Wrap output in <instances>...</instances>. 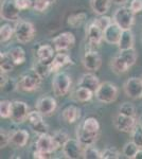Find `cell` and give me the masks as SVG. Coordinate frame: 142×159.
Wrapping results in <instances>:
<instances>
[{"label":"cell","instance_id":"1","mask_svg":"<svg viewBox=\"0 0 142 159\" xmlns=\"http://www.w3.org/2000/svg\"><path fill=\"white\" fill-rule=\"evenodd\" d=\"M43 80L33 69H31L20 75L17 82V89L22 92H33L39 88Z\"/></svg>","mask_w":142,"mask_h":159},{"label":"cell","instance_id":"2","mask_svg":"<svg viewBox=\"0 0 142 159\" xmlns=\"http://www.w3.org/2000/svg\"><path fill=\"white\" fill-rule=\"evenodd\" d=\"M71 76L65 71H58L54 74L52 80V90L54 96L63 98L67 96L71 88Z\"/></svg>","mask_w":142,"mask_h":159},{"label":"cell","instance_id":"3","mask_svg":"<svg viewBox=\"0 0 142 159\" xmlns=\"http://www.w3.org/2000/svg\"><path fill=\"white\" fill-rule=\"evenodd\" d=\"M119 89L116 84L112 82H103L100 84L99 88L94 92V96L99 102L103 104H112L117 100Z\"/></svg>","mask_w":142,"mask_h":159},{"label":"cell","instance_id":"4","mask_svg":"<svg viewBox=\"0 0 142 159\" xmlns=\"http://www.w3.org/2000/svg\"><path fill=\"white\" fill-rule=\"evenodd\" d=\"M15 34L17 42L20 43H28L32 42L33 38L35 36V27L31 21L27 20H19L16 22L14 27Z\"/></svg>","mask_w":142,"mask_h":159},{"label":"cell","instance_id":"5","mask_svg":"<svg viewBox=\"0 0 142 159\" xmlns=\"http://www.w3.org/2000/svg\"><path fill=\"white\" fill-rule=\"evenodd\" d=\"M112 20L123 30L131 29L135 24V13L130 9V7L122 6L118 7L113 13Z\"/></svg>","mask_w":142,"mask_h":159},{"label":"cell","instance_id":"6","mask_svg":"<svg viewBox=\"0 0 142 159\" xmlns=\"http://www.w3.org/2000/svg\"><path fill=\"white\" fill-rule=\"evenodd\" d=\"M52 45L54 49L58 51V52L68 51L72 49L76 45V36L70 31L59 33L52 39Z\"/></svg>","mask_w":142,"mask_h":159},{"label":"cell","instance_id":"7","mask_svg":"<svg viewBox=\"0 0 142 159\" xmlns=\"http://www.w3.org/2000/svg\"><path fill=\"white\" fill-rule=\"evenodd\" d=\"M29 105L24 101L15 100L12 103V110L10 119L16 124H20L27 121L28 116H29Z\"/></svg>","mask_w":142,"mask_h":159},{"label":"cell","instance_id":"8","mask_svg":"<svg viewBox=\"0 0 142 159\" xmlns=\"http://www.w3.org/2000/svg\"><path fill=\"white\" fill-rule=\"evenodd\" d=\"M44 117L45 116H44L42 112H39L36 109L29 112V116H28L27 119V121L30 124L32 130L38 136L43 134H47L49 129L47 123L44 121Z\"/></svg>","mask_w":142,"mask_h":159},{"label":"cell","instance_id":"9","mask_svg":"<svg viewBox=\"0 0 142 159\" xmlns=\"http://www.w3.org/2000/svg\"><path fill=\"white\" fill-rule=\"evenodd\" d=\"M82 63L86 70L91 71V72H97L100 70L102 66V57L100 53L94 49H88L85 51Z\"/></svg>","mask_w":142,"mask_h":159},{"label":"cell","instance_id":"10","mask_svg":"<svg viewBox=\"0 0 142 159\" xmlns=\"http://www.w3.org/2000/svg\"><path fill=\"white\" fill-rule=\"evenodd\" d=\"M20 10L17 7L16 0H3L0 9V16L7 21H16L19 17Z\"/></svg>","mask_w":142,"mask_h":159},{"label":"cell","instance_id":"11","mask_svg":"<svg viewBox=\"0 0 142 159\" xmlns=\"http://www.w3.org/2000/svg\"><path fill=\"white\" fill-rule=\"evenodd\" d=\"M112 122L116 129L121 133H131L137 125L136 117L126 116V115L120 114V112L116 115Z\"/></svg>","mask_w":142,"mask_h":159},{"label":"cell","instance_id":"12","mask_svg":"<svg viewBox=\"0 0 142 159\" xmlns=\"http://www.w3.org/2000/svg\"><path fill=\"white\" fill-rule=\"evenodd\" d=\"M35 107L45 117H49L55 112L57 108V102L51 96H43L36 101Z\"/></svg>","mask_w":142,"mask_h":159},{"label":"cell","instance_id":"13","mask_svg":"<svg viewBox=\"0 0 142 159\" xmlns=\"http://www.w3.org/2000/svg\"><path fill=\"white\" fill-rule=\"evenodd\" d=\"M62 150H63V153L66 158L77 159V158L83 157L84 145L77 139L69 138L68 141L65 143V145H64Z\"/></svg>","mask_w":142,"mask_h":159},{"label":"cell","instance_id":"14","mask_svg":"<svg viewBox=\"0 0 142 159\" xmlns=\"http://www.w3.org/2000/svg\"><path fill=\"white\" fill-rule=\"evenodd\" d=\"M124 92L131 99L142 98V79L138 76H131L124 83Z\"/></svg>","mask_w":142,"mask_h":159},{"label":"cell","instance_id":"15","mask_svg":"<svg viewBox=\"0 0 142 159\" xmlns=\"http://www.w3.org/2000/svg\"><path fill=\"white\" fill-rule=\"evenodd\" d=\"M103 33H104V31L95 24L94 20L90 21L86 28L87 40H88L89 45L94 46V47L100 46V43H102V40H104L103 39Z\"/></svg>","mask_w":142,"mask_h":159},{"label":"cell","instance_id":"16","mask_svg":"<svg viewBox=\"0 0 142 159\" xmlns=\"http://www.w3.org/2000/svg\"><path fill=\"white\" fill-rule=\"evenodd\" d=\"M123 29L116 24V22H112L106 29L104 30L103 33V39L105 43H109V45H118L120 42L121 35H122Z\"/></svg>","mask_w":142,"mask_h":159},{"label":"cell","instance_id":"17","mask_svg":"<svg viewBox=\"0 0 142 159\" xmlns=\"http://www.w3.org/2000/svg\"><path fill=\"white\" fill-rule=\"evenodd\" d=\"M99 137V133H90L87 132L86 129H84L82 127L81 123L76 126V139L84 145H94L98 140Z\"/></svg>","mask_w":142,"mask_h":159},{"label":"cell","instance_id":"18","mask_svg":"<svg viewBox=\"0 0 142 159\" xmlns=\"http://www.w3.org/2000/svg\"><path fill=\"white\" fill-rule=\"evenodd\" d=\"M55 56V49L51 45L44 43L40 45L36 50V60L46 64H50Z\"/></svg>","mask_w":142,"mask_h":159},{"label":"cell","instance_id":"19","mask_svg":"<svg viewBox=\"0 0 142 159\" xmlns=\"http://www.w3.org/2000/svg\"><path fill=\"white\" fill-rule=\"evenodd\" d=\"M70 64H72V60L67 53H63V52L56 53L53 61L50 63L51 72L52 73L58 72V71H61L62 68L66 67V66L70 65Z\"/></svg>","mask_w":142,"mask_h":159},{"label":"cell","instance_id":"20","mask_svg":"<svg viewBox=\"0 0 142 159\" xmlns=\"http://www.w3.org/2000/svg\"><path fill=\"white\" fill-rule=\"evenodd\" d=\"M82 110L80 107L76 106V105H68L62 111V118L63 120L69 124H73L76 121L81 119Z\"/></svg>","mask_w":142,"mask_h":159},{"label":"cell","instance_id":"21","mask_svg":"<svg viewBox=\"0 0 142 159\" xmlns=\"http://www.w3.org/2000/svg\"><path fill=\"white\" fill-rule=\"evenodd\" d=\"M35 148H38V150H42L49 153H53L56 151L52 135H49L48 133L47 134H43L38 136V139L35 142Z\"/></svg>","mask_w":142,"mask_h":159},{"label":"cell","instance_id":"22","mask_svg":"<svg viewBox=\"0 0 142 159\" xmlns=\"http://www.w3.org/2000/svg\"><path fill=\"white\" fill-rule=\"evenodd\" d=\"M100 80L95 74H94L90 71V72L84 73L83 75L80 78L79 80V86L82 87H86V88L90 89L94 92L97 91V89L100 86Z\"/></svg>","mask_w":142,"mask_h":159},{"label":"cell","instance_id":"23","mask_svg":"<svg viewBox=\"0 0 142 159\" xmlns=\"http://www.w3.org/2000/svg\"><path fill=\"white\" fill-rule=\"evenodd\" d=\"M30 139V134L27 129H17L11 134V144L16 148H25Z\"/></svg>","mask_w":142,"mask_h":159},{"label":"cell","instance_id":"24","mask_svg":"<svg viewBox=\"0 0 142 159\" xmlns=\"http://www.w3.org/2000/svg\"><path fill=\"white\" fill-rule=\"evenodd\" d=\"M110 68L116 74H123L130 70V65L125 61L124 58L120 54L115 56L110 60Z\"/></svg>","mask_w":142,"mask_h":159},{"label":"cell","instance_id":"25","mask_svg":"<svg viewBox=\"0 0 142 159\" xmlns=\"http://www.w3.org/2000/svg\"><path fill=\"white\" fill-rule=\"evenodd\" d=\"M134 45H135V36H134V33L131 32V29L123 30L120 42L118 43L119 50L131 49V48H134Z\"/></svg>","mask_w":142,"mask_h":159},{"label":"cell","instance_id":"26","mask_svg":"<svg viewBox=\"0 0 142 159\" xmlns=\"http://www.w3.org/2000/svg\"><path fill=\"white\" fill-rule=\"evenodd\" d=\"M112 2V0H90V7L94 13L101 16L108 12Z\"/></svg>","mask_w":142,"mask_h":159},{"label":"cell","instance_id":"27","mask_svg":"<svg viewBox=\"0 0 142 159\" xmlns=\"http://www.w3.org/2000/svg\"><path fill=\"white\" fill-rule=\"evenodd\" d=\"M87 19V14L84 12H79V13H73V14L69 15L67 18V25L69 27L73 28V29H77L82 25L86 21Z\"/></svg>","mask_w":142,"mask_h":159},{"label":"cell","instance_id":"28","mask_svg":"<svg viewBox=\"0 0 142 159\" xmlns=\"http://www.w3.org/2000/svg\"><path fill=\"white\" fill-rule=\"evenodd\" d=\"M9 54L11 56V58L14 61V64L16 66L22 65L25 64V60H27V54H25V51L24 50V48L20 47V46H17V47L12 48L11 50L9 51Z\"/></svg>","mask_w":142,"mask_h":159},{"label":"cell","instance_id":"29","mask_svg":"<svg viewBox=\"0 0 142 159\" xmlns=\"http://www.w3.org/2000/svg\"><path fill=\"white\" fill-rule=\"evenodd\" d=\"M15 66L16 65H15L14 61L11 58L9 52H1V54H0V69H1V72H12L14 70Z\"/></svg>","mask_w":142,"mask_h":159},{"label":"cell","instance_id":"30","mask_svg":"<svg viewBox=\"0 0 142 159\" xmlns=\"http://www.w3.org/2000/svg\"><path fill=\"white\" fill-rule=\"evenodd\" d=\"M74 96H76V101L81 102V103H86V102H89L90 100L94 98V92L88 88H86V87L79 86L76 92H74Z\"/></svg>","mask_w":142,"mask_h":159},{"label":"cell","instance_id":"31","mask_svg":"<svg viewBox=\"0 0 142 159\" xmlns=\"http://www.w3.org/2000/svg\"><path fill=\"white\" fill-rule=\"evenodd\" d=\"M52 138L54 141V144H55L56 151H57V150L63 148V147L65 145V143L69 139V136L67 134V132H65L64 129H58L53 133Z\"/></svg>","mask_w":142,"mask_h":159},{"label":"cell","instance_id":"32","mask_svg":"<svg viewBox=\"0 0 142 159\" xmlns=\"http://www.w3.org/2000/svg\"><path fill=\"white\" fill-rule=\"evenodd\" d=\"M32 69L43 79H46L49 74L52 73L51 72V69H50V64L43 63V61H38V60L33 64Z\"/></svg>","mask_w":142,"mask_h":159},{"label":"cell","instance_id":"33","mask_svg":"<svg viewBox=\"0 0 142 159\" xmlns=\"http://www.w3.org/2000/svg\"><path fill=\"white\" fill-rule=\"evenodd\" d=\"M82 127L90 133H100V123L94 117L85 118L84 121L81 123Z\"/></svg>","mask_w":142,"mask_h":159},{"label":"cell","instance_id":"34","mask_svg":"<svg viewBox=\"0 0 142 159\" xmlns=\"http://www.w3.org/2000/svg\"><path fill=\"white\" fill-rule=\"evenodd\" d=\"M14 34V27H12L10 24H4L0 27V40H1V43H7Z\"/></svg>","mask_w":142,"mask_h":159},{"label":"cell","instance_id":"35","mask_svg":"<svg viewBox=\"0 0 142 159\" xmlns=\"http://www.w3.org/2000/svg\"><path fill=\"white\" fill-rule=\"evenodd\" d=\"M140 150V148L134 142L133 140L131 141H128L124 144L123 147V150H122V154L125 156L126 158H130V159H135V156L137 152Z\"/></svg>","mask_w":142,"mask_h":159},{"label":"cell","instance_id":"36","mask_svg":"<svg viewBox=\"0 0 142 159\" xmlns=\"http://www.w3.org/2000/svg\"><path fill=\"white\" fill-rule=\"evenodd\" d=\"M83 158L85 159H100L102 158V152H100L94 145H87L84 147Z\"/></svg>","mask_w":142,"mask_h":159},{"label":"cell","instance_id":"37","mask_svg":"<svg viewBox=\"0 0 142 159\" xmlns=\"http://www.w3.org/2000/svg\"><path fill=\"white\" fill-rule=\"evenodd\" d=\"M119 54L124 58L126 63L130 65V67H131L137 61V52L135 48H131V49H126V50H120Z\"/></svg>","mask_w":142,"mask_h":159},{"label":"cell","instance_id":"38","mask_svg":"<svg viewBox=\"0 0 142 159\" xmlns=\"http://www.w3.org/2000/svg\"><path fill=\"white\" fill-rule=\"evenodd\" d=\"M12 103L13 101L1 100V102H0V117L2 119H10L12 110Z\"/></svg>","mask_w":142,"mask_h":159},{"label":"cell","instance_id":"39","mask_svg":"<svg viewBox=\"0 0 142 159\" xmlns=\"http://www.w3.org/2000/svg\"><path fill=\"white\" fill-rule=\"evenodd\" d=\"M119 112L126 116H131V117H136V108L134 106L133 103L130 102H124L119 106Z\"/></svg>","mask_w":142,"mask_h":159},{"label":"cell","instance_id":"40","mask_svg":"<svg viewBox=\"0 0 142 159\" xmlns=\"http://www.w3.org/2000/svg\"><path fill=\"white\" fill-rule=\"evenodd\" d=\"M121 157V153L117 148L110 147L102 151V159H118Z\"/></svg>","mask_w":142,"mask_h":159},{"label":"cell","instance_id":"41","mask_svg":"<svg viewBox=\"0 0 142 159\" xmlns=\"http://www.w3.org/2000/svg\"><path fill=\"white\" fill-rule=\"evenodd\" d=\"M51 4L50 0H33V9L38 13L47 11Z\"/></svg>","mask_w":142,"mask_h":159},{"label":"cell","instance_id":"42","mask_svg":"<svg viewBox=\"0 0 142 159\" xmlns=\"http://www.w3.org/2000/svg\"><path fill=\"white\" fill-rule=\"evenodd\" d=\"M131 134V139L134 142L138 145L139 148H142V127L140 124H137L136 127L133 129Z\"/></svg>","mask_w":142,"mask_h":159},{"label":"cell","instance_id":"43","mask_svg":"<svg viewBox=\"0 0 142 159\" xmlns=\"http://www.w3.org/2000/svg\"><path fill=\"white\" fill-rule=\"evenodd\" d=\"M94 21H95V24H97L99 27L102 29L103 31H104L106 28L113 21V20L110 18L109 16H106V15H101V16H99L98 18H95L94 19Z\"/></svg>","mask_w":142,"mask_h":159},{"label":"cell","instance_id":"44","mask_svg":"<svg viewBox=\"0 0 142 159\" xmlns=\"http://www.w3.org/2000/svg\"><path fill=\"white\" fill-rule=\"evenodd\" d=\"M11 143V135L9 132H7L4 129H1L0 132V147L1 148H7Z\"/></svg>","mask_w":142,"mask_h":159},{"label":"cell","instance_id":"45","mask_svg":"<svg viewBox=\"0 0 142 159\" xmlns=\"http://www.w3.org/2000/svg\"><path fill=\"white\" fill-rule=\"evenodd\" d=\"M1 89L4 91H7V92L13 91L14 89H17V82L14 81L13 79L7 78V81L1 85Z\"/></svg>","mask_w":142,"mask_h":159},{"label":"cell","instance_id":"46","mask_svg":"<svg viewBox=\"0 0 142 159\" xmlns=\"http://www.w3.org/2000/svg\"><path fill=\"white\" fill-rule=\"evenodd\" d=\"M52 154L53 153L45 152V151L38 150V148H35V150L33 151V153H32V156H33V158H35V159H48V158H51Z\"/></svg>","mask_w":142,"mask_h":159},{"label":"cell","instance_id":"47","mask_svg":"<svg viewBox=\"0 0 142 159\" xmlns=\"http://www.w3.org/2000/svg\"><path fill=\"white\" fill-rule=\"evenodd\" d=\"M16 3L20 11H25L33 7V0H16Z\"/></svg>","mask_w":142,"mask_h":159},{"label":"cell","instance_id":"48","mask_svg":"<svg viewBox=\"0 0 142 159\" xmlns=\"http://www.w3.org/2000/svg\"><path fill=\"white\" fill-rule=\"evenodd\" d=\"M130 9L135 13V14L141 13L142 12V0H131Z\"/></svg>","mask_w":142,"mask_h":159},{"label":"cell","instance_id":"49","mask_svg":"<svg viewBox=\"0 0 142 159\" xmlns=\"http://www.w3.org/2000/svg\"><path fill=\"white\" fill-rule=\"evenodd\" d=\"M115 4H118V6H124L125 3H127L128 0H112Z\"/></svg>","mask_w":142,"mask_h":159},{"label":"cell","instance_id":"50","mask_svg":"<svg viewBox=\"0 0 142 159\" xmlns=\"http://www.w3.org/2000/svg\"><path fill=\"white\" fill-rule=\"evenodd\" d=\"M135 159H142V148H140V150L137 152L136 156H135Z\"/></svg>","mask_w":142,"mask_h":159},{"label":"cell","instance_id":"51","mask_svg":"<svg viewBox=\"0 0 142 159\" xmlns=\"http://www.w3.org/2000/svg\"><path fill=\"white\" fill-rule=\"evenodd\" d=\"M50 1H51V3H54V2H55L56 0H50Z\"/></svg>","mask_w":142,"mask_h":159},{"label":"cell","instance_id":"52","mask_svg":"<svg viewBox=\"0 0 142 159\" xmlns=\"http://www.w3.org/2000/svg\"><path fill=\"white\" fill-rule=\"evenodd\" d=\"M139 124H140V125H141V127H142V119L140 120V123H139Z\"/></svg>","mask_w":142,"mask_h":159}]
</instances>
